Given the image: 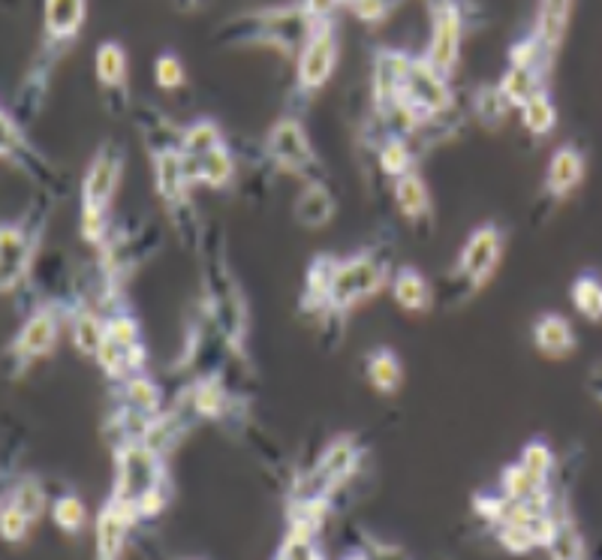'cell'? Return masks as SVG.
Listing matches in <instances>:
<instances>
[{
    "label": "cell",
    "mask_w": 602,
    "mask_h": 560,
    "mask_svg": "<svg viewBox=\"0 0 602 560\" xmlns=\"http://www.w3.org/2000/svg\"><path fill=\"white\" fill-rule=\"evenodd\" d=\"M121 175H124V151L114 142H102L81 182V239L97 251H102L106 241L112 239L109 208Z\"/></svg>",
    "instance_id": "1"
},
{
    "label": "cell",
    "mask_w": 602,
    "mask_h": 560,
    "mask_svg": "<svg viewBox=\"0 0 602 560\" xmlns=\"http://www.w3.org/2000/svg\"><path fill=\"white\" fill-rule=\"evenodd\" d=\"M205 314L223 338L229 353L244 359V341H248V301L241 293L239 281L232 275V268L223 260V253L211 251L205 263Z\"/></svg>",
    "instance_id": "2"
},
{
    "label": "cell",
    "mask_w": 602,
    "mask_h": 560,
    "mask_svg": "<svg viewBox=\"0 0 602 560\" xmlns=\"http://www.w3.org/2000/svg\"><path fill=\"white\" fill-rule=\"evenodd\" d=\"M314 22L307 19L302 7H284V10H262L253 15H239L236 22L223 28V43H256V46H274L284 55H298L305 46Z\"/></svg>",
    "instance_id": "3"
},
{
    "label": "cell",
    "mask_w": 602,
    "mask_h": 560,
    "mask_svg": "<svg viewBox=\"0 0 602 560\" xmlns=\"http://www.w3.org/2000/svg\"><path fill=\"white\" fill-rule=\"evenodd\" d=\"M388 284V265L380 260L376 251H359L352 256H343L331 281L329 301L322 314H338L347 317L352 308H359L368 298L380 296Z\"/></svg>",
    "instance_id": "4"
},
{
    "label": "cell",
    "mask_w": 602,
    "mask_h": 560,
    "mask_svg": "<svg viewBox=\"0 0 602 560\" xmlns=\"http://www.w3.org/2000/svg\"><path fill=\"white\" fill-rule=\"evenodd\" d=\"M157 488H169L163 458L154 455L142 443L114 447V488L109 501L136 509Z\"/></svg>",
    "instance_id": "5"
},
{
    "label": "cell",
    "mask_w": 602,
    "mask_h": 560,
    "mask_svg": "<svg viewBox=\"0 0 602 560\" xmlns=\"http://www.w3.org/2000/svg\"><path fill=\"white\" fill-rule=\"evenodd\" d=\"M265 157L272 161L274 169L296 175L307 182H319V157L310 136H307L305 124L298 118H277L274 127L265 136Z\"/></svg>",
    "instance_id": "6"
},
{
    "label": "cell",
    "mask_w": 602,
    "mask_h": 560,
    "mask_svg": "<svg viewBox=\"0 0 602 560\" xmlns=\"http://www.w3.org/2000/svg\"><path fill=\"white\" fill-rule=\"evenodd\" d=\"M40 232H43V223L34 218V211H31V220H7L0 227V289H3V296L15 293L24 277L34 272Z\"/></svg>",
    "instance_id": "7"
},
{
    "label": "cell",
    "mask_w": 602,
    "mask_h": 560,
    "mask_svg": "<svg viewBox=\"0 0 602 560\" xmlns=\"http://www.w3.org/2000/svg\"><path fill=\"white\" fill-rule=\"evenodd\" d=\"M401 106H407L409 112L416 114V121L422 127L440 121L452 112L455 94L449 88V79H444L434 67L425 64V57H413V67L404 81V91H401Z\"/></svg>",
    "instance_id": "8"
},
{
    "label": "cell",
    "mask_w": 602,
    "mask_h": 560,
    "mask_svg": "<svg viewBox=\"0 0 602 560\" xmlns=\"http://www.w3.org/2000/svg\"><path fill=\"white\" fill-rule=\"evenodd\" d=\"M338 55H341V40H338V28L331 19L314 22L310 34H307L305 46L296 55V88L302 94L319 91L331 73L338 67Z\"/></svg>",
    "instance_id": "9"
},
{
    "label": "cell",
    "mask_w": 602,
    "mask_h": 560,
    "mask_svg": "<svg viewBox=\"0 0 602 560\" xmlns=\"http://www.w3.org/2000/svg\"><path fill=\"white\" fill-rule=\"evenodd\" d=\"M503 229L497 223H482L467 235L464 248L455 263V277L467 286V293H477L489 284L503 256Z\"/></svg>",
    "instance_id": "10"
},
{
    "label": "cell",
    "mask_w": 602,
    "mask_h": 560,
    "mask_svg": "<svg viewBox=\"0 0 602 560\" xmlns=\"http://www.w3.org/2000/svg\"><path fill=\"white\" fill-rule=\"evenodd\" d=\"M359 461H362V452H359L352 437L331 440L329 447L322 449V455L317 458V464L307 470L305 480L298 482L296 501H302V497H331L355 473Z\"/></svg>",
    "instance_id": "11"
},
{
    "label": "cell",
    "mask_w": 602,
    "mask_h": 560,
    "mask_svg": "<svg viewBox=\"0 0 602 560\" xmlns=\"http://www.w3.org/2000/svg\"><path fill=\"white\" fill-rule=\"evenodd\" d=\"M61 317H64V308L57 301H43V305H36L31 310V317L22 322V329H19V334L10 343L15 377L28 365H34L36 359H46L55 350L57 334H61Z\"/></svg>",
    "instance_id": "12"
},
{
    "label": "cell",
    "mask_w": 602,
    "mask_h": 560,
    "mask_svg": "<svg viewBox=\"0 0 602 560\" xmlns=\"http://www.w3.org/2000/svg\"><path fill=\"white\" fill-rule=\"evenodd\" d=\"M431 12V40L425 48V64L434 67L444 79H452L461 61V40H464V10L458 3H428Z\"/></svg>",
    "instance_id": "13"
},
{
    "label": "cell",
    "mask_w": 602,
    "mask_h": 560,
    "mask_svg": "<svg viewBox=\"0 0 602 560\" xmlns=\"http://www.w3.org/2000/svg\"><path fill=\"white\" fill-rule=\"evenodd\" d=\"M0 133H3V157L15 166V169H22L28 178H34L43 190H52V194H64V184L55 175V169L48 166L46 157H40L34 149H31V142L24 139L22 124L12 118L10 109H0Z\"/></svg>",
    "instance_id": "14"
},
{
    "label": "cell",
    "mask_w": 602,
    "mask_h": 560,
    "mask_svg": "<svg viewBox=\"0 0 602 560\" xmlns=\"http://www.w3.org/2000/svg\"><path fill=\"white\" fill-rule=\"evenodd\" d=\"M413 67V55L398 52V48H380L371 67V100H374V114L386 112L392 106L401 103L404 81Z\"/></svg>",
    "instance_id": "15"
},
{
    "label": "cell",
    "mask_w": 602,
    "mask_h": 560,
    "mask_svg": "<svg viewBox=\"0 0 602 560\" xmlns=\"http://www.w3.org/2000/svg\"><path fill=\"white\" fill-rule=\"evenodd\" d=\"M151 169H154V194L160 202L166 206L169 215H178L184 208H190V175H187V163H184L182 151H163V154H151Z\"/></svg>",
    "instance_id": "16"
},
{
    "label": "cell",
    "mask_w": 602,
    "mask_h": 560,
    "mask_svg": "<svg viewBox=\"0 0 602 560\" xmlns=\"http://www.w3.org/2000/svg\"><path fill=\"white\" fill-rule=\"evenodd\" d=\"M94 73H97V81L106 91V100H109V109L114 114H121L130 109V94H127V52L121 43H100L97 46V57H94Z\"/></svg>",
    "instance_id": "17"
},
{
    "label": "cell",
    "mask_w": 602,
    "mask_h": 560,
    "mask_svg": "<svg viewBox=\"0 0 602 560\" xmlns=\"http://www.w3.org/2000/svg\"><path fill=\"white\" fill-rule=\"evenodd\" d=\"M88 19V3L85 0H48L43 12V28H46V55L61 52L81 34V24Z\"/></svg>",
    "instance_id": "18"
},
{
    "label": "cell",
    "mask_w": 602,
    "mask_h": 560,
    "mask_svg": "<svg viewBox=\"0 0 602 560\" xmlns=\"http://www.w3.org/2000/svg\"><path fill=\"white\" fill-rule=\"evenodd\" d=\"M139 513L124 504L106 501L97 518V560H118L130 537V527H136Z\"/></svg>",
    "instance_id": "19"
},
{
    "label": "cell",
    "mask_w": 602,
    "mask_h": 560,
    "mask_svg": "<svg viewBox=\"0 0 602 560\" xmlns=\"http://www.w3.org/2000/svg\"><path fill=\"white\" fill-rule=\"evenodd\" d=\"M187 407L196 419H208V422H220L227 419L232 410V392H229L227 380L220 371H208L196 380L190 392H187Z\"/></svg>",
    "instance_id": "20"
},
{
    "label": "cell",
    "mask_w": 602,
    "mask_h": 560,
    "mask_svg": "<svg viewBox=\"0 0 602 560\" xmlns=\"http://www.w3.org/2000/svg\"><path fill=\"white\" fill-rule=\"evenodd\" d=\"M584 178V154L576 145H563L551 154L546 169V194L551 199H567Z\"/></svg>",
    "instance_id": "21"
},
{
    "label": "cell",
    "mask_w": 602,
    "mask_h": 560,
    "mask_svg": "<svg viewBox=\"0 0 602 560\" xmlns=\"http://www.w3.org/2000/svg\"><path fill=\"white\" fill-rule=\"evenodd\" d=\"M501 488L503 497L512 501V504L527 506L534 513H548V488L546 482H539L534 473H527L522 464H510V468L501 473Z\"/></svg>",
    "instance_id": "22"
},
{
    "label": "cell",
    "mask_w": 602,
    "mask_h": 560,
    "mask_svg": "<svg viewBox=\"0 0 602 560\" xmlns=\"http://www.w3.org/2000/svg\"><path fill=\"white\" fill-rule=\"evenodd\" d=\"M392 196H395V206H398V211L409 220V223H416V227L431 223V190H428V184H425V178H422L419 172L413 169L407 172L404 178H398L395 187H392Z\"/></svg>",
    "instance_id": "23"
},
{
    "label": "cell",
    "mask_w": 602,
    "mask_h": 560,
    "mask_svg": "<svg viewBox=\"0 0 602 560\" xmlns=\"http://www.w3.org/2000/svg\"><path fill=\"white\" fill-rule=\"evenodd\" d=\"M335 208H338V199L326 187V182L319 178V182H307L302 187V194L296 196V206H293V215H296L302 227L319 229L335 218Z\"/></svg>",
    "instance_id": "24"
},
{
    "label": "cell",
    "mask_w": 602,
    "mask_h": 560,
    "mask_svg": "<svg viewBox=\"0 0 602 560\" xmlns=\"http://www.w3.org/2000/svg\"><path fill=\"white\" fill-rule=\"evenodd\" d=\"M534 347L536 353L546 359H567L576 350V334L560 314H543L534 322Z\"/></svg>",
    "instance_id": "25"
},
{
    "label": "cell",
    "mask_w": 602,
    "mask_h": 560,
    "mask_svg": "<svg viewBox=\"0 0 602 560\" xmlns=\"http://www.w3.org/2000/svg\"><path fill=\"white\" fill-rule=\"evenodd\" d=\"M338 263H341V256H331V253H319L317 260L307 265L302 310H307V314H317V317L322 314V310H326V301H329L331 281H335Z\"/></svg>",
    "instance_id": "26"
},
{
    "label": "cell",
    "mask_w": 602,
    "mask_h": 560,
    "mask_svg": "<svg viewBox=\"0 0 602 560\" xmlns=\"http://www.w3.org/2000/svg\"><path fill=\"white\" fill-rule=\"evenodd\" d=\"M118 407L139 413L145 419H154V416L163 413V392L145 374H133V377L118 383Z\"/></svg>",
    "instance_id": "27"
},
{
    "label": "cell",
    "mask_w": 602,
    "mask_h": 560,
    "mask_svg": "<svg viewBox=\"0 0 602 560\" xmlns=\"http://www.w3.org/2000/svg\"><path fill=\"white\" fill-rule=\"evenodd\" d=\"M184 163H187L190 182L205 184V187H211V190H223V187H229L232 178H236V157H232L229 145H220V149L211 151V154H205L199 161H187V157H184Z\"/></svg>",
    "instance_id": "28"
},
{
    "label": "cell",
    "mask_w": 602,
    "mask_h": 560,
    "mask_svg": "<svg viewBox=\"0 0 602 560\" xmlns=\"http://www.w3.org/2000/svg\"><path fill=\"white\" fill-rule=\"evenodd\" d=\"M69 334H73V343L85 359H97L102 338H106V317L97 308L81 301L79 308H73V314H69Z\"/></svg>",
    "instance_id": "29"
},
{
    "label": "cell",
    "mask_w": 602,
    "mask_h": 560,
    "mask_svg": "<svg viewBox=\"0 0 602 560\" xmlns=\"http://www.w3.org/2000/svg\"><path fill=\"white\" fill-rule=\"evenodd\" d=\"M569 19H572V3H539V10H536L534 36L551 57L560 52L567 40Z\"/></svg>",
    "instance_id": "30"
},
{
    "label": "cell",
    "mask_w": 602,
    "mask_h": 560,
    "mask_svg": "<svg viewBox=\"0 0 602 560\" xmlns=\"http://www.w3.org/2000/svg\"><path fill=\"white\" fill-rule=\"evenodd\" d=\"M139 130H142V139L149 145L151 154H163V151H182V133L184 127H175L172 121H166L157 109L151 106H139L136 109Z\"/></svg>",
    "instance_id": "31"
},
{
    "label": "cell",
    "mask_w": 602,
    "mask_h": 560,
    "mask_svg": "<svg viewBox=\"0 0 602 560\" xmlns=\"http://www.w3.org/2000/svg\"><path fill=\"white\" fill-rule=\"evenodd\" d=\"M364 377L380 395H395L404 383V365L388 347H376L364 355Z\"/></svg>",
    "instance_id": "32"
},
{
    "label": "cell",
    "mask_w": 602,
    "mask_h": 560,
    "mask_svg": "<svg viewBox=\"0 0 602 560\" xmlns=\"http://www.w3.org/2000/svg\"><path fill=\"white\" fill-rule=\"evenodd\" d=\"M392 298H395V305L401 310H407V314H425V310H431L434 305V293L431 284L425 281V277L416 272V268H401L392 277Z\"/></svg>",
    "instance_id": "33"
},
{
    "label": "cell",
    "mask_w": 602,
    "mask_h": 560,
    "mask_svg": "<svg viewBox=\"0 0 602 560\" xmlns=\"http://www.w3.org/2000/svg\"><path fill=\"white\" fill-rule=\"evenodd\" d=\"M187 428H190V422L184 419V413L178 410H169V413H160V416H154L149 422V428H145V435H142V447L151 449L154 455H166L169 449L178 447V440H182L184 435H187Z\"/></svg>",
    "instance_id": "34"
},
{
    "label": "cell",
    "mask_w": 602,
    "mask_h": 560,
    "mask_svg": "<svg viewBox=\"0 0 602 560\" xmlns=\"http://www.w3.org/2000/svg\"><path fill=\"white\" fill-rule=\"evenodd\" d=\"M220 145H227V136H223V130L217 121L211 118H199L194 124L184 127L182 133V154L187 161H199L205 154H211Z\"/></svg>",
    "instance_id": "35"
},
{
    "label": "cell",
    "mask_w": 602,
    "mask_h": 560,
    "mask_svg": "<svg viewBox=\"0 0 602 560\" xmlns=\"http://www.w3.org/2000/svg\"><path fill=\"white\" fill-rule=\"evenodd\" d=\"M376 166H380V172L388 175L392 182H398L407 172L416 169V151L409 145V139H383V142L376 145Z\"/></svg>",
    "instance_id": "36"
},
{
    "label": "cell",
    "mask_w": 602,
    "mask_h": 560,
    "mask_svg": "<svg viewBox=\"0 0 602 560\" xmlns=\"http://www.w3.org/2000/svg\"><path fill=\"white\" fill-rule=\"evenodd\" d=\"M470 109H473V118L485 130H501L510 118L512 106L506 103V97L501 94L497 85H479L473 91V100H470Z\"/></svg>",
    "instance_id": "37"
},
{
    "label": "cell",
    "mask_w": 602,
    "mask_h": 560,
    "mask_svg": "<svg viewBox=\"0 0 602 560\" xmlns=\"http://www.w3.org/2000/svg\"><path fill=\"white\" fill-rule=\"evenodd\" d=\"M497 88L506 97V103L512 109H522L530 97H536L539 91H546V76H539L534 69H515L510 67L503 73V79L497 81Z\"/></svg>",
    "instance_id": "38"
},
{
    "label": "cell",
    "mask_w": 602,
    "mask_h": 560,
    "mask_svg": "<svg viewBox=\"0 0 602 560\" xmlns=\"http://www.w3.org/2000/svg\"><path fill=\"white\" fill-rule=\"evenodd\" d=\"M518 112H522L524 130L534 133V136H548L557 127V109L555 103H551L548 91H539L536 97H530Z\"/></svg>",
    "instance_id": "39"
},
{
    "label": "cell",
    "mask_w": 602,
    "mask_h": 560,
    "mask_svg": "<svg viewBox=\"0 0 602 560\" xmlns=\"http://www.w3.org/2000/svg\"><path fill=\"white\" fill-rule=\"evenodd\" d=\"M572 305L584 320L602 322V281L596 275H579L572 281Z\"/></svg>",
    "instance_id": "40"
},
{
    "label": "cell",
    "mask_w": 602,
    "mask_h": 560,
    "mask_svg": "<svg viewBox=\"0 0 602 560\" xmlns=\"http://www.w3.org/2000/svg\"><path fill=\"white\" fill-rule=\"evenodd\" d=\"M551 64H555V57L548 55L546 48L536 43L534 34L522 36L518 43H512L510 46V67L534 69L539 76H548Z\"/></svg>",
    "instance_id": "41"
},
{
    "label": "cell",
    "mask_w": 602,
    "mask_h": 560,
    "mask_svg": "<svg viewBox=\"0 0 602 560\" xmlns=\"http://www.w3.org/2000/svg\"><path fill=\"white\" fill-rule=\"evenodd\" d=\"M7 504L19 506L31 521H40V515L46 513V492L36 476H22L7 494Z\"/></svg>",
    "instance_id": "42"
},
{
    "label": "cell",
    "mask_w": 602,
    "mask_h": 560,
    "mask_svg": "<svg viewBox=\"0 0 602 560\" xmlns=\"http://www.w3.org/2000/svg\"><path fill=\"white\" fill-rule=\"evenodd\" d=\"M548 558L551 560H584V539H581L579 527L569 518L557 521L555 539L548 542Z\"/></svg>",
    "instance_id": "43"
},
{
    "label": "cell",
    "mask_w": 602,
    "mask_h": 560,
    "mask_svg": "<svg viewBox=\"0 0 602 560\" xmlns=\"http://www.w3.org/2000/svg\"><path fill=\"white\" fill-rule=\"evenodd\" d=\"M52 518H55V525L64 534L76 537V534H81V527L88 525V509H85L81 497H76V494H61L52 504Z\"/></svg>",
    "instance_id": "44"
},
{
    "label": "cell",
    "mask_w": 602,
    "mask_h": 560,
    "mask_svg": "<svg viewBox=\"0 0 602 560\" xmlns=\"http://www.w3.org/2000/svg\"><path fill=\"white\" fill-rule=\"evenodd\" d=\"M518 464H522L527 473H534L536 480L548 485V476H551V470H555V455H551V449H548L543 440H530V443L522 449Z\"/></svg>",
    "instance_id": "45"
},
{
    "label": "cell",
    "mask_w": 602,
    "mask_h": 560,
    "mask_svg": "<svg viewBox=\"0 0 602 560\" xmlns=\"http://www.w3.org/2000/svg\"><path fill=\"white\" fill-rule=\"evenodd\" d=\"M154 81L163 91H178L184 81H187V69H184L182 57L175 52H163V55L154 61Z\"/></svg>",
    "instance_id": "46"
},
{
    "label": "cell",
    "mask_w": 602,
    "mask_h": 560,
    "mask_svg": "<svg viewBox=\"0 0 602 560\" xmlns=\"http://www.w3.org/2000/svg\"><path fill=\"white\" fill-rule=\"evenodd\" d=\"M106 338H112L114 343H124V347H139L142 343V329L133 314L118 310L106 317Z\"/></svg>",
    "instance_id": "47"
},
{
    "label": "cell",
    "mask_w": 602,
    "mask_h": 560,
    "mask_svg": "<svg viewBox=\"0 0 602 560\" xmlns=\"http://www.w3.org/2000/svg\"><path fill=\"white\" fill-rule=\"evenodd\" d=\"M31 525H34V521H31L19 506L3 504V509H0V534H3L7 542H22V539L28 537V527Z\"/></svg>",
    "instance_id": "48"
},
{
    "label": "cell",
    "mask_w": 602,
    "mask_h": 560,
    "mask_svg": "<svg viewBox=\"0 0 602 560\" xmlns=\"http://www.w3.org/2000/svg\"><path fill=\"white\" fill-rule=\"evenodd\" d=\"M347 10H350V15H355L359 22L364 24H380L386 22L388 15L395 12V3H386V0H352V3H343Z\"/></svg>",
    "instance_id": "49"
},
{
    "label": "cell",
    "mask_w": 602,
    "mask_h": 560,
    "mask_svg": "<svg viewBox=\"0 0 602 560\" xmlns=\"http://www.w3.org/2000/svg\"><path fill=\"white\" fill-rule=\"evenodd\" d=\"M284 560H326V554L319 551L317 539L296 537V534H286L284 546L277 551Z\"/></svg>",
    "instance_id": "50"
},
{
    "label": "cell",
    "mask_w": 602,
    "mask_h": 560,
    "mask_svg": "<svg viewBox=\"0 0 602 560\" xmlns=\"http://www.w3.org/2000/svg\"><path fill=\"white\" fill-rule=\"evenodd\" d=\"M497 542L512 554H527L530 549H536V542L524 525H501L497 527Z\"/></svg>",
    "instance_id": "51"
},
{
    "label": "cell",
    "mask_w": 602,
    "mask_h": 560,
    "mask_svg": "<svg viewBox=\"0 0 602 560\" xmlns=\"http://www.w3.org/2000/svg\"><path fill=\"white\" fill-rule=\"evenodd\" d=\"M473 509L485 521H491V525H503V518L510 513V501L506 497H485V494H479L477 501H473Z\"/></svg>",
    "instance_id": "52"
},
{
    "label": "cell",
    "mask_w": 602,
    "mask_h": 560,
    "mask_svg": "<svg viewBox=\"0 0 602 560\" xmlns=\"http://www.w3.org/2000/svg\"><path fill=\"white\" fill-rule=\"evenodd\" d=\"M368 560H407V554L398 546H386V542H368Z\"/></svg>",
    "instance_id": "53"
},
{
    "label": "cell",
    "mask_w": 602,
    "mask_h": 560,
    "mask_svg": "<svg viewBox=\"0 0 602 560\" xmlns=\"http://www.w3.org/2000/svg\"><path fill=\"white\" fill-rule=\"evenodd\" d=\"M588 386H591L593 395H600V398H602V362L591 371V377H588Z\"/></svg>",
    "instance_id": "54"
},
{
    "label": "cell",
    "mask_w": 602,
    "mask_h": 560,
    "mask_svg": "<svg viewBox=\"0 0 602 560\" xmlns=\"http://www.w3.org/2000/svg\"><path fill=\"white\" fill-rule=\"evenodd\" d=\"M341 560H368V554L364 551H352V554H343Z\"/></svg>",
    "instance_id": "55"
},
{
    "label": "cell",
    "mask_w": 602,
    "mask_h": 560,
    "mask_svg": "<svg viewBox=\"0 0 602 560\" xmlns=\"http://www.w3.org/2000/svg\"><path fill=\"white\" fill-rule=\"evenodd\" d=\"M274 560H284V558H281V554H277V558H274Z\"/></svg>",
    "instance_id": "56"
}]
</instances>
